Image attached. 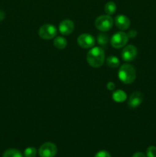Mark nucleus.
Masks as SVG:
<instances>
[{
    "mask_svg": "<svg viewBox=\"0 0 156 157\" xmlns=\"http://www.w3.org/2000/svg\"><path fill=\"white\" fill-rule=\"evenodd\" d=\"M88 64L93 67H100L105 61V52L100 47H93L87 55Z\"/></svg>",
    "mask_w": 156,
    "mask_h": 157,
    "instance_id": "f257e3e1",
    "label": "nucleus"
},
{
    "mask_svg": "<svg viewBox=\"0 0 156 157\" xmlns=\"http://www.w3.org/2000/svg\"><path fill=\"white\" fill-rule=\"evenodd\" d=\"M118 76L119 80L125 84H132L136 80V69L131 64H125L119 67Z\"/></svg>",
    "mask_w": 156,
    "mask_h": 157,
    "instance_id": "f03ea898",
    "label": "nucleus"
},
{
    "mask_svg": "<svg viewBox=\"0 0 156 157\" xmlns=\"http://www.w3.org/2000/svg\"><path fill=\"white\" fill-rule=\"evenodd\" d=\"M113 23V18L110 15H100L95 21V26L101 32H107L112 29Z\"/></svg>",
    "mask_w": 156,
    "mask_h": 157,
    "instance_id": "7ed1b4c3",
    "label": "nucleus"
},
{
    "mask_svg": "<svg viewBox=\"0 0 156 157\" xmlns=\"http://www.w3.org/2000/svg\"><path fill=\"white\" fill-rule=\"evenodd\" d=\"M128 40V36L125 32H118L112 36L110 39V44L115 48H121L125 46Z\"/></svg>",
    "mask_w": 156,
    "mask_h": 157,
    "instance_id": "20e7f679",
    "label": "nucleus"
},
{
    "mask_svg": "<svg viewBox=\"0 0 156 157\" xmlns=\"http://www.w3.org/2000/svg\"><path fill=\"white\" fill-rule=\"evenodd\" d=\"M57 153H58L57 146L50 142L44 143L38 150V154L40 157H54Z\"/></svg>",
    "mask_w": 156,
    "mask_h": 157,
    "instance_id": "39448f33",
    "label": "nucleus"
},
{
    "mask_svg": "<svg viewBox=\"0 0 156 157\" xmlns=\"http://www.w3.org/2000/svg\"><path fill=\"white\" fill-rule=\"evenodd\" d=\"M58 29L54 25L50 24L43 25L39 29L38 35L43 39H51L56 37Z\"/></svg>",
    "mask_w": 156,
    "mask_h": 157,
    "instance_id": "423d86ee",
    "label": "nucleus"
},
{
    "mask_svg": "<svg viewBox=\"0 0 156 157\" xmlns=\"http://www.w3.org/2000/svg\"><path fill=\"white\" fill-rule=\"evenodd\" d=\"M95 38L94 37L90 34H81L77 38V43L83 48H90L94 46Z\"/></svg>",
    "mask_w": 156,
    "mask_h": 157,
    "instance_id": "0eeeda50",
    "label": "nucleus"
},
{
    "mask_svg": "<svg viewBox=\"0 0 156 157\" xmlns=\"http://www.w3.org/2000/svg\"><path fill=\"white\" fill-rule=\"evenodd\" d=\"M138 50L136 47L132 44H128V45L125 46L122 51V58L123 61H132L136 58L137 56Z\"/></svg>",
    "mask_w": 156,
    "mask_h": 157,
    "instance_id": "6e6552de",
    "label": "nucleus"
},
{
    "mask_svg": "<svg viewBox=\"0 0 156 157\" xmlns=\"http://www.w3.org/2000/svg\"><path fill=\"white\" fill-rule=\"evenodd\" d=\"M142 101H143V94L139 91L133 92L128 98V105L131 108H136L142 104Z\"/></svg>",
    "mask_w": 156,
    "mask_h": 157,
    "instance_id": "1a4fd4ad",
    "label": "nucleus"
},
{
    "mask_svg": "<svg viewBox=\"0 0 156 157\" xmlns=\"http://www.w3.org/2000/svg\"><path fill=\"white\" fill-rule=\"evenodd\" d=\"M74 29V24L70 19H65L61 21L59 25V31L62 35H68L72 33Z\"/></svg>",
    "mask_w": 156,
    "mask_h": 157,
    "instance_id": "9d476101",
    "label": "nucleus"
},
{
    "mask_svg": "<svg viewBox=\"0 0 156 157\" xmlns=\"http://www.w3.org/2000/svg\"><path fill=\"white\" fill-rule=\"evenodd\" d=\"M115 24L116 27L122 31H125L130 26V20L124 15H119L115 18Z\"/></svg>",
    "mask_w": 156,
    "mask_h": 157,
    "instance_id": "9b49d317",
    "label": "nucleus"
},
{
    "mask_svg": "<svg viewBox=\"0 0 156 157\" xmlns=\"http://www.w3.org/2000/svg\"><path fill=\"white\" fill-rule=\"evenodd\" d=\"M113 99L116 102H123L126 99V94L122 90H117L113 93Z\"/></svg>",
    "mask_w": 156,
    "mask_h": 157,
    "instance_id": "f8f14e48",
    "label": "nucleus"
},
{
    "mask_svg": "<svg viewBox=\"0 0 156 157\" xmlns=\"http://www.w3.org/2000/svg\"><path fill=\"white\" fill-rule=\"evenodd\" d=\"M67 44V40H66L64 37H61V36L56 37V38H54V45L55 48L58 49L65 48Z\"/></svg>",
    "mask_w": 156,
    "mask_h": 157,
    "instance_id": "ddd939ff",
    "label": "nucleus"
},
{
    "mask_svg": "<svg viewBox=\"0 0 156 157\" xmlns=\"http://www.w3.org/2000/svg\"><path fill=\"white\" fill-rule=\"evenodd\" d=\"M2 157H23V155L16 149H9L4 152Z\"/></svg>",
    "mask_w": 156,
    "mask_h": 157,
    "instance_id": "4468645a",
    "label": "nucleus"
},
{
    "mask_svg": "<svg viewBox=\"0 0 156 157\" xmlns=\"http://www.w3.org/2000/svg\"><path fill=\"white\" fill-rule=\"evenodd\" d=\"M104 10H105V12L106 13V15H113L116 11V5L113 2H108L105 5Z\"/></svg>",
    "mask_w": 156,
    "mask_h": 157,
    "instance_id": "2eb2a0df",
    "label": "nucleus"
},
{
    "mask_svg": "<svg viewBox=\"0 0 156 157\" xmlns=\"http://www.w3.org/2000/svg\"><path fill=\"white\" fill-rule=\"evenodd\" d=\"M106 64L110 67L115 68L119 66V60L116 56H110L106 59Z\"/></svg>",
    "mask_w": 156,
    "mask_h": 157,
    "instance_id": "dca6fc26",
    "label": "nucleus"
},
{
    "mask_svg": "<svg viewBox=\"0 0 156 157\" xmlns=\"http://www.w3.org/2000/svg\"><path fill=\"white\" fill-rule=\"evenodd\" d=\"M37 154V150L35 147H28L24 151V157H35Z\"/></svg>",
    "mask_w": 156,
    "mask_h": 157,
    "instance_id": "f3484780",
    "label": "nucleus"
},
{
    "mask_svg": "<svg viewBox=\"0 0 156 157\" xmlns=\"http://www.w3.org/2000/svg\"><path fill=\"white\" fill-rule=\"evenodd\" d=\"M109 41V38L106 34H99L97 36V42L100 45H106Z\"/></svg>",
    "mask_w": 156,
    "mask_h": 157,
    "instance_id": "a211bd4d",
    "label": "nucleus"
},
{
    "mask_svg": "<svg viewBox=\"0 0 156 157\" xmlns=\"http://www.w3.org/2000/svg\"><path fill=\"white\" fill-rule=\"evenodd\" d=\"M147 157H156V147L151 146L147 149L146 151Z\"/></svg>",
    "mask_w": 156,
    "mask_h": 157,
    "instance_id": "6ab92c4d",
    "label": "nucleus"
},
{
    "mask_svg": "<svg viewBox=\"0 0 156 157\" xmlns=\"http://www.w3.org/2000/svg\"><path fill=\"white\" fill-rule=\"evenodd\" d=\"M94 157H111V155L106 150H101L98 152Z\"/></svg>",
    "mask_w": 156,
    "mask_h": 157,
    "instance_id": "aec40b11",
    "label": "nucleus"
},
{
    "mask_svg": "<svg viewBox=\"0 0 156 157\" xmlns=\"http://www.w3.org/2000/svg\"><path fill=\"white\" fill-rule=\"evenodd\" d=\"M127 35H128V38H135L137 35V32L136 30H134V29H132V30H130Z\"/></svg>",
    "mask_w": 156,
    "mask_h": 157,
    "instance_id": "412c9836",
    "label": "nucleus"
},
{
    "mask_svg": "<svg viewBox=\"0 0 156 157\" xmlns=\"http://www.w3.org/2000/svg\"><path fill=\"white\" fill-rule=\"evenodd\" d=\"M107 88L110 90H113L115 89V84L113 82H109L107 84Z\"/></svg>",
    "mask_w": 156,
    "mask_h": 157,
    "instance_id": "4be33fe9",
    "label": "nucleus"
},
{
    "mask_svg": "<svg viewBox=\"0 0 156 157\" xmlns=\"http://www.w3.org/2000/svg\"><path fill=\"white\" fill-rule=\"evenodd\" d=\"M132 157H147V156H145L143 153H142V152H137V153L133 154Z\"/></svg>",
    "mask_w": 156,
    "mask_h": 157,
    "instance_id": "5701e85b",
    "label": "nucleus"
},
{
    "mask_svg": "<svg viewBox=\"0 0 156 157\" xmlns=\"http://www.w3.org/2000/svg\"><path fill=\"white\" fill-rule=\"evenodd\" d=\"M5 16H6V14L3 12L2 10H0V21L3 20L5 18Z\"/></svg>",
    "mask_w": 156,
    "mask_h": 157,
    "instance_id": "b1692460",
    "label": "nucleus"
}]
</instances>
